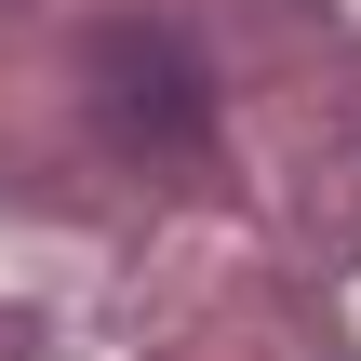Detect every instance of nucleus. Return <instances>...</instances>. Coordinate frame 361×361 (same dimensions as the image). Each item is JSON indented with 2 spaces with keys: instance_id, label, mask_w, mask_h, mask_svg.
Masks as SVG:
<instances>
[{
  "instance_id": "obj_1",
  "label": "nucleus",
  "mask_w": 361,
  "mask_h": 361,
  "mask_svg": "<svg viewBox=\"0 0 361 361\" xmlns=\"http://www.w3.org/2000/svg\"><path fill=\"white\" fill-rule=\"evenodd\" d=\"M80 94H94L107 147H134V161H188V147H201V121H214L201 54H188V40H161V27H94Z\"/></svg>"
}]
</instances>
